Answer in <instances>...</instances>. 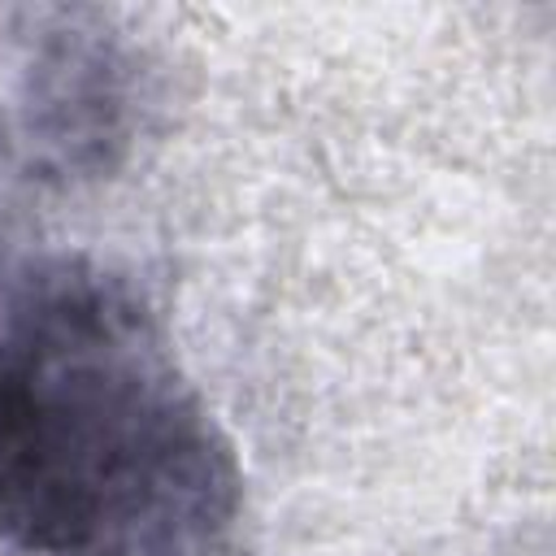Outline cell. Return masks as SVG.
I'll return each mask as SVG.
<instances>
[{
	"label": "cell",
	"instance_id": "obj_2",
	"mask_svg": "<svg viewBox=\"0 0 556 556\" xmlns=\"http://www.w3.org/2000/svg\"><path fill=\"white\" fill-rule=\"evenodd\" d=\"M139 65L96 9L0 4V165L74 187L109 174L135 135Z\"/></svg>",
	"mask_w": 556,
	"mask_h": 556
},
{
	"label": "cell",
	"instance_id": "obj_1",
	"mask_svg": "<svg viewBox=\"0 0 556 556\" xmlns=\"http://www.w3.org/2000/svg\"><path fill=\"white\" fill-rule=\"evenodd\" d=\"M4 547L222 556L239 465L143 295L78 256L0 269Z\"/></svg>",
	"mask_w": 556,
	"mask_h": 556
},
{
	"label": "cell",
	"instance_id": "obj_3",
	"mask_svg": "<svg viewBox=\"0 0 556 556\" xmlns=\"http://www.w3.org/2000/svg\"><path fill=\"white\" fill-rule=\"evenodd\" d=\"M4 478H9V378H4V343H0V543H4Z\"/></svg>",
	"mask_w": 556,
	"mask_h": 556
}]
</instances>
